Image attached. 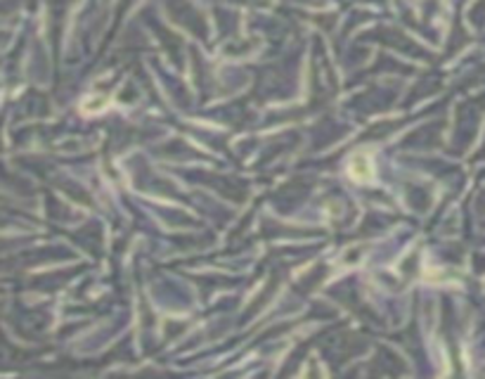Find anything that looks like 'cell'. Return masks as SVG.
<instances>
[{"label":"cell","instance_id":"6da1fadb","mask_svg":"<svg viewBox=\"0 0 485 379\" xmlns=\"http://www.w3.org/2000/svg\"><path fill=\"white\" fill-rule=\"evenodd\" d=\"M348 173H350V178L357 180V183H367V180H371V178H374V166H371V159L367 157L364 152H357L355 157L350 159Z\"/></svg>","mask_w":485,"mask_h":379},{"label":"cell","instance_id":"7a4b0ae2","mask_svg":"<svg viewBox=\"0 0 485 379\" xmlns=\"http://www.w3.org/2000/svg\"><path fill=\"white\" fill-rule=\"evenodd\" d=\"M107 97H102V100H90L88 105H83V109H93V112H100L102 107H107Z\"/></svg>","mask_w":485,"mask_h":379}]
</instances>
